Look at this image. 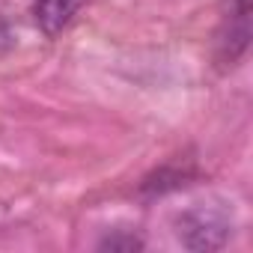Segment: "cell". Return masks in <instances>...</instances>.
Listing matches in <instances>:
<instances>
[{
    "label": "cell",
    "instance_id": "cell-3",
    "mask_svg": "<svg viewBox=\"0 0 253 253\" xmlns=\"http://www.w3.org/2000/svg\"><path fill=\"white\" fill-rule=\"evenodd\" d=\"M84 3L86 0H36L33 3V18H36L39 30L54 39L75 21V15L84 9Z\"/></svg>",
    "mask_w": 253,
    "mask_h": 253
},
{
    "label": "cell",
    "instance_id": "cell-5",
    "mask_svg": "<svg viewBox=\"0 0 253 253\" xmlns=\"http://www.w3.org/2000/svg\"><path fill=\"white\" fill-rule=\"evenodd\" d=\"M12 48H15V30L9 27L6 18H0V57L9 54Z\"/></svg>",
    "mask_w": 253,
    "mask_h": 253
},
{
    "label": "cell",
    "instance_id": "cell-1",
    "mask_svg": "<svg viewBox=\"0 0 253 253\" xmlns=\"http://www.w3.org/2000/svg\"><path fill=\"white\" fill-rule=\"evenodd\" d=\"M176 238L188 250H220L232 238V214L220 203H197L176 217Z\"/></svg>",
    "mask_w": 253,
    "mask_h": 253
},
{
    "label": "cell",
    "instance_id": "cell-4",
    "mask_svg": "<svg viewBox=\"0 0 253 253\" xmlns=\"http://www.w3.org/2000/svg\"><path fill=\"white\" fill-rule=\"evenodd\" d=\"M98 247H101V250H140L143 241H140L137 235H131V232H113V235H107Z\"/></svg>",
    "mask_w": 253,
    "mask_h": 253
},
{
    "label": "cell",
    "instance_id": "cell-2",
    "mask_svg": "<svg viewBox=\"0 0 253 253\" xmlns=\"http://www.w3.org/2000/svg\"><path fill=\"white\" fill-rule=\"evenodd\" d=\"M250 45V0H229V12L223 15V30L217 36L220 63H235Z\"/></svg>",
    "mask_w": 253,
    "mask_h": 253
}]
</instances>
